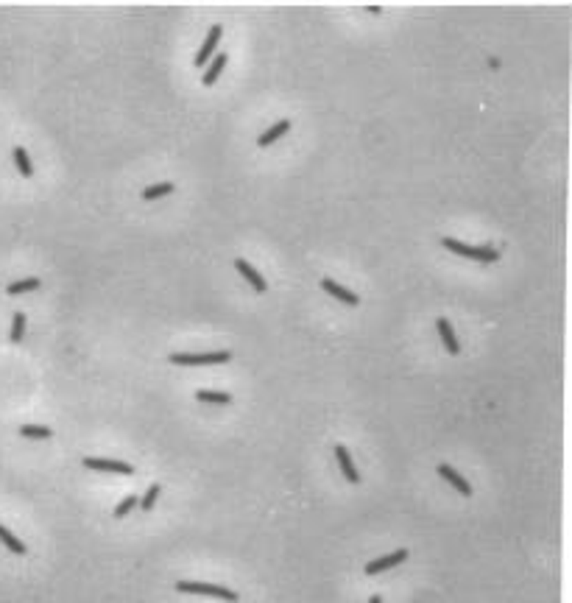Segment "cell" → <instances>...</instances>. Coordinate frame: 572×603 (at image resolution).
I'll return each mask as SVG.
<instances>
[{
	"instance_id": "cell-6",
	"label": "cell",
	"mask_w": 572,
	"mask_h": 603,
	"mask_svg": "<svg viewBox=\"0 0 572 603\" xmlns=\"http://www.w3.org/2000/svg\"><path fill=\"white\" fill-rule=\"evenodd\" d=\"M335 458H338V466H341L343 478L349 484H361V472L354 469V461H352V455H349V450L343 444H335Z\"/></svg>"
},
{
	"instance_id": "cell-11",
	"label": "cell",
	"mask_w": 572,
	"mask_h": 603,
	"mask_svg": "<svg viewBox=\"0 0 572 603\" xmlns=\"http://www.w3.org/2000/svg\"><path fill=\"white\" fill-rule=\"evenodd\" d=\"M224 67H227V53H216V56H212V61L207 64V70H204V79H201L204 87H212V84H216L218 76L224 73Z\"/></svg>"
},
{
	"instance_id": "cell-5",
	"label": "cell",
	"mask_w": 572,
	"mask_h": 603,
	"mask_svg": "<svg viewBox=\"0 0 572 603\" xmlns=\"http://www.w3.org/2000/svg\"><path fill=\"white\" fill-rule=\"evenodd\" d=\"M405 559H408V551H405V548H399V551H394V553H388V556H383V559H374V562H369V564L363 567V573H366V575H377V573H383V570H391V567L402 564Z\"/></svg>"
},
{
	"instance_id": "cell-22",
	"label": "cell",
	"mask_w": 572,
	"mask_h": 603,
	"mask_svg": "<svg viewBox=\"0 0 572 603\" xmlns=\"http://www.w3.org/2000/svg\"><path fill=\"white\" fill-rule=\"evenodd\" d=\"M137 495H128V497H123L120 503H117V508H115V519H120V517H126L131 508H137Z\"/></svg>"
},
{
	"instance_id": "cell-21",
	"label": "cell",
	"mask_w": 572,
	"mask_h": 603,
	"mask_svg": "<svg viewBox=\"0 0 572 603\" xmlns=\"http://www.w3.org/2000/svg\"><path fill=\"white\" fill-rule=\"evenodd\" d=\"M23 332H26V313H15V318H12V341L15 344H20L23 341Z\"/></svg>"
},
{
	"instance_id": "cell-19",
	"label": "cell",
	"mask_w": 572,
	"mask_h": 603,
	"mask_svg": "<svg viewBox=\"0 0 572 603\" xmlns=\"http://www.w3.org/2000/svg\"><path fill=\"white\" fill-rule=\"evenodd\" d=\"M20 436H26V439H50L53 430L45 428V425H20Z\"/></svg>"
},
{
	"instance_id": "cell-24",
	"label": "cell",
	"mask_w": 572,
	"mask_h": 603,
	"mask_svg": "<svg viewBox=\"0 0 572 603\" xmlns=\"http://www.w3.org/2000/svg\"><path fill=\"white\" fill-rule=\"evenodd\" d=\"M369 603H383V597H380V595H372V597H369Z\"/></svg>"
},
{
	"instance_id": "cell-1",
	"label": "cell",
	"mask_w": 572,
	"mask_h": 603,
	"mask_svg": "<svg viewBox=\"0 0 572 603\" xmlns=\"http://www.w3.org/2000/svg\"><path fill=\"white\" fill-rule=\"evenodd\" d=\"M176 592L209 595V597H221V600H229V603L238 600V592H232V589H227V586H218V584H204V581H176Z\"/></svg>"
},
{
	"instance_id": "cell-12",
	"label": "cell",
	"mask_w": 572,
	"mask_h": 603,
	"mask_svg": "<svg viewBox=\"0 0 572 603\" xmlns=\"http://www.w3.org/2000/svg\"><path fill=\"white\" fill-rule=\"evenodd\" d=\"M288 131H291V120H279V123H274L268 131H263V134H260V137H257V146H263V149H265V146L276 143V140L282 137V134H288Z\"/></svg>"
},
{
	"instance_id": "cell-17",
	"label": "cell",
	"mask_w": 572,
	"mask_h": 603,
	"mask_svg": "<svg viewBox=\"0 0 572 603\" xmlns=\"http://www.w3.org/2000/svg\"><path fill=\"white\" fill-rule=\"evenodd\" d=\"M42 285V280L39 277H26V280H17V283H12L9 288H6V294L9 296H20V294H26V291H37Z\"/></svg>"
},
{
	"instance_id": "cell-2",
	"label": "cell",
	"mask_w": 572,
	"mask_h": 603,
	"mask_svg": "<svg viewBox=\"0 0 572 603\" xmlns=\"http://www.w3.org/2000/svg\"><path fill=\"white\" fill-rule=\"evenodd\" d=\"M168 361H171L173 366H216V363H229V361H232V352H229V350L204 352V355H182V352H173Z\"/></svg>"
},
{
	"instance_id": "cell-13",
	"label": "cell",
	"mask_w": 572,
	"mask_h": 603,
	"mask_svg": "<svg viewBox=\"0 0 572 603\" xmlns=\"http://www.w3.org/2000/svg\"><path fill=\"white\" fill-rule=\"evenodd\" d=\"M176 190L173 182H157V184H149L142 190V201H154V198H162V195H171Z\"/></svg>"
},
{
	"instance_id": "cell-8",
	"label": "cell",
	"mask_w": 572,
	"mask_h": 603,
	"mask_svg": "<svg viewBox=\"0 0 572 603\" xmlns=\"http://www.w3.org/2000/svg\"><path fill=\"white\" fill-rule=\"evenodd\" d=\"M439 475H441V478H444L450 486H455V489H458L464 497H472V486H469V481H466L464 475H458L450 463H439Z\"/></svg>"
},
{
	"instance_id": "cell-20",
	"label": "cell",
	"mask_w": 572,
	"mask_h": 603,
	"mask_svg": "<svg viewBox=\"0 0 572 603\" xmlns=\"http://www.w3.org/2000/svg\"><path fill=\"white\" fill-rule=\"evenodd\" d=\"M160 492H162V486H160V484H151L149 492L140 497V508H142V511H151V508L157 506V500H160Z\"/></svg>"
},
{
	"instance_id": "cell-14",
	"label": "cell",
	"mask_w": 572,
	"mask_h": 603,
	"mask_svg": "<svg viewBox=\"0 0 572 603\" xmlns=\"http://www.w3.org/2000/svg\"><path fill=\"white\" fill-rule=\"evenodd\" d=\"M196 399L198 402H216V405H229L232 394L229 391H207V388H201V391H196Z\"/></svg>"
},
{
	"instance_id": "cell-15",
	"label": "cell",
	"mask_w": 572,
	"mask_h": 603,
	"mask_svg": "<svg viewBox=\"0 0 572 603\" xmlns=\"http://www.w3.org/2000/svg\"><path fill=\"white\" fill-rule=\"evenodd\" d=\"M0 542H3V545H6L12 553H17V556H26V545L17 539V536H15V533H12L6 525H0Z\"/></svg>"
},
{
	"instance_id": "cell-3",
	"label": "cell",
	"mask_w": 572,
	"mask_h": 603,
	"mask_svg": "<svg viewBox=\"0 0 572 603\" xmlns=\"http://www.w3.org/2000/svg\"><path fill=\"white\" fill-rule=\"evenodd\" d=\"M221 34H224V28H221V23H216V26H209V31H207V39H204V45L198 48V53H196V67H204L212 56H216V48H218V39H221Z\"/></svg>"
},
{
	"instance_id": "cell-7",
	"label": "cell",
	"mask_w": 572,
	"mask_h": 603,
	"mask_svg": "<svg viewBox=\"0 0 572 603\" xmlns=\"http://www.w3.org/2000/svg\"><path fill=\"white\" fill-rule=\"evenodd\" d=\"M436 329H439V335H441L447 352H450V355H458V352H461V344H458V335H455V329H452V324H450L447 316H441V318L436 321Z\"/></svg>"
},
{
	"instance_id": "cell-16",
	"label": "cell",
	"mask_w": 572,
	"mask_h": 603,
	"mask_svg": "<svg viewBox=\"0 0 572 603\" xmlns=\"http://www.w3.org/2000/svg\"><path fill=\"white\" fill-rule=\"evenodd\" d=\"M12 157H15V162H17V171H20L26 179H31V176H34V165H31V157H28V151H26L23 146H17V149L12 151Z\"/></svg>"
},
{
	"instance_id": "cell-10",
	"label": "cell",
	"mask_w": 572,
	"mask_h": 603,
	"mask_svg": "<svg viewBox=\"0 0 572 603\" xmlns=\"http://www.w3.org/2000/svg\"><path fill=\"white\" fill-rule=\"evenodd\" d=\"M321 291H327L330 296L341 299L343 305H357V302H361V299H357V294H354V291H349V288L338 285V283H335V280H330V277H324V280H321Z\"/></svg>"
},
{
	"instance_id": "cell-23",
	"label": "cell",
	"mask_w": 572,
	"mask_h": 603,
	"mask_svg": "<svg viewBox=\"0 0 572 603\" xmlns=\"http://www.w3.org/2000/svg\"><path fill=\"white\" fill-rule=\"evenodd\" d=\"M497 257H499V251L494 249V246H477V260L480 262H497Z\"/></svg>"
},
{
	"instance_id": "cell-4",
	"label": "cell",
	"mask_w": 572,
	"mask_h": 603,
	"mask_svg": "<svg viewBox=\"0 0 572 603\" xmlns=\"http://www.w3.org/2000/svg\"><path fill=\"white\" fill-rule=\"evenodd\" d=\"M87 469H98V472H117V475H134L131 463L126 461H112V458H84Z\"/></svg>"
},
{
	"instance_id": "cell-9",
	"label": "cell",
	"mask_w": 572,
	"mask_h": 603,
	"mask_svg": "<svg viewBox=\"0 0 572 603\" xmlns=\"http://www.w3.org/2000/svg\"><path fill=\"white\" fill-rule=\"evenodd\" d=\"M235 268H238V271L243 274V280H246V283H249V285H251V288H254L257 294H265V291H268L265 280H263V277H260V274L254 271V265H249V262H246L243 257H238V260H235Z\"/></svg>"
},
{
	"instance_id": "cell-18",
	"label": "cell",
	"mask_w": 572,
	"mask_h": 603,
	"mask_svg": "<svg viewBox=\"0 0 572 603\" xmlns=\"http://www.w3.org/2000/svg\"><path fill=\"white\" fill-rule=\"evenodd\" d=\"M441 246H447L450 251H455V254H461V257L477 260V246H466V243H461V240H455V238H444Z\"/></svg>"
}]
</instances>
